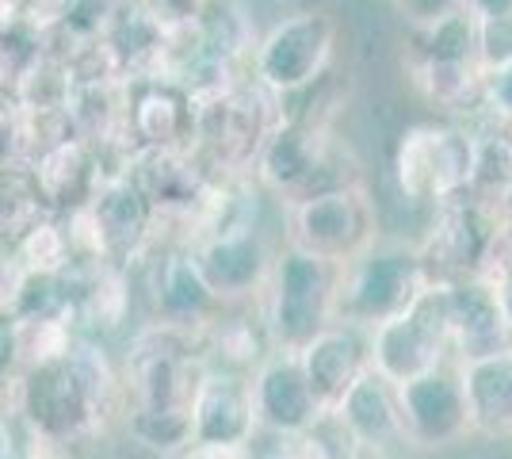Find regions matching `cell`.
<instances>
[{"instance_id":"cell-23","label":"cell","mask_w":512,"mask_h":459,"mask_svg":"<svg viewBox=\"0 0 512 459\" xmlns=\"http://www.w3.org/2000/svg\"><path fill=\"white\" fill-rule=\"evenodd\" d=\"M65 280L73 291V318L92 333L123 329L134 306L130 272L111 261H73L65 268Z\"/></svg>"},{"instance_id":"cell-3","label":"cell","mask_w":512,"mask_h":459,"mask_svg":"<svg viewBox=\"0 0 512 459\" xmlns=\"http://www.w3.org/2000/svg\"><path fill=\"white\" fill-rule=\"evenodd\" d=\"M260 188H268L283 207H295L306 199L363 184L352 157L333 138V127L310 119H279L264 150L253 165Z\"/></svg>"},{"instance_id":"cell-8","label":"cell","mask_w":512,"mask_h":459,"mask_svg":"<svg viewBox=\"0 0 512 459\" xmlns=\"http://www.w3.org/2000/svg\"><path fill=\"white\" fill-rule=\"evenodd\" d=\"M341 23L329 8L291 12L253 46V81L272 96H299L333 69Z\"/></svg>"},{"instance_id":"cell-22","label":"cell","mask_w":512,"mask_h":459,"mask_svg":"<svg viewBox=\"0 0 512 459\" xmlns=\"http://www.w3.org/2000/svg\"><path fill=\"white\" fill-rule=\"evenodd\" d=\"M192 100L176 81H142L130 92L127 127L138 150H188L192 142Z\"/></svg>"},{"instance_id":"cell-14","label":"cell","mask_w":512,"mask_h":459,"mask_svg":"<svg viewBox=\"0 0 512 459\" xmlns=\"http://www.w3.org/2000/svg\"><path fill=\"white\" fill-rule=\"evenodd\" d=\"M88 211H92L96 234H100L104 261L130 272L150 257L157 215L130 173H104L96 196L88 199Z\"/></svg>"},{"instance_id":"cell-30","label":"cell","mask_w":512,"mask_h":459,"mask_svg":"<svg viewBox=\"0 0 512 459\" xmlns=\"http://www.w3.org/2000/svg\"><path fill=\"white\" fill-rule=\"evenodd\" d=\"M127 433L150 452L180 456L192 444V414H180V410H127Z\"/></svg>"},{"instance_id":"cell-35","label":"cell","mask_w":512,"mask_h":459,"mask_svg":"<svg viewBox=\"0 0 512 459\" xmlns=\"http://www.w3.org/2000/svg\"><path fill=\"white\" fill-rule=\"evenodd\" d=\"M35 54H39V50L20 43L16 35H0V92H4V96L16 92V85H20V77L27 73Z\"/></svg>"},{"instance_id":"cell-37","label":"cell","mask_w":512,"mask_h":459,"mask_svg":"<svg viewBox=\"0 0 512 459\" xmlns=\"http://www.w3.org/2000/svg\"><path fill=\"white\" fill-rule=\"evenodd\" d=\"M249 452H237V448H207V444H188L180 456L172 459H245Z\"/></svg>"},{"instance_id":"cell-33","label":"cell","mask_w":512,"mask_h":459,"mask_svg":"<svg viewBox=\"0 0 512 459\" xmlns=\"http://www.w3.org/2000/svg\"><path fill=\"white\" fill-rule=\"evenodd\" d=\"M482 108L490 111L493 123L512 131V62L482 73Z\"/></svg>"},{"instance_id":"cell-6","label":"cell","mask_w":512,"mask_h":459,"mask_svg":"<svg viewBox=\"0 0 512 459\" xmlns=\"http://www.w3.org/2000/svg\"><path fill=\"white\" fill-rule=\"evenodd\" d=\"M428 287L417 245L406 238H379L367 253L341 268L337 284V322L375 329L406 314L413 299Z\"/></svg>"},{"instance_id":"cell-39","label":"cell","mask_w":512,"mask_h":459,"mask_svg":"<svg viewBox=\"0 0 512 459\" xmlns=\"http://www.w3.org/2000/svg\"><path fill=\"white\" fill-rule=\"evenodd\" d=\"M4 169H8V165H4Z\"/></svg>"},{"instance_id":"cell-29","label":"cell","mask_w":512,"mask_h":459,"mask_svg":"<svg viewBox=\"0 0 512 459\" xmlns=\"http://www.w3.org/2000/svg\"><path fill=\"white\" fill-rule=\"evenodd\" d=\"M12 257H16V268L20 272H65L73 264V249H69V238H65L62 219L46 215L43 222H35L27 234H23L16 245H12Z\"/></svg>"},{"instance_id":"cell-31","label":"cell","mask_w":512,"mask_h":459,"mask_svg":"<svg viewBox=\"0 0 512 459\" xmlns=\"http://www.w3.org/2000/svg\"><path fill=\"white\" fill-rule=\"evenodd\" d=\"M291 448L299 459H363L360 440L352 437L337 410H321L306 433L291 437Z\"/></svg>"},{"instance_id":"cell-36","label":"cell","mask_w":512,"mask_h":459,"mask_svg":"<svg viewBox=\"0 0 512 459\" xmlns=\"http://www.w3.org/2000/svg\"><path fill=\"white\" fill-rule=\"evenodd\" d=\"M23 402V372L20 368H0V421H20Z\"/></svg>"},{"instance_id":"cell-27","label":"cell","mask_w":512,"mask_h":459,"mask_svg":"<svg viewBox=\"0 0 512 459\" xmlns=\"http://www.w3.org/2000/svg\"><path fill=\"white\" fill-rule=\"evenodd\" d=\"M50 211L39 199V188L27 173V165H8L0 169V245H16V241L35 226L43 222Z\"/></svg>"},{"instance_id":"cell-16","label":"cell","mask_w":512,"mask_h":459,"mask_svg":"<svg viewBox=\"0 0 512 459\" xmlns=\"http://www.w3.org/2000/svg\"><path fill=\"white\" fill-rule=\"evenodd\" d=\"M260 437L249 375L207 368L192 398V444L249 452Z\"/></svg>"},{"instance_id":"cell-24","label":"cell","mask_w":512,"mask_h":459,"mask_svg":"<svg viewBox=\"0 0 512 459\" xmlns=\"http://www.w3.org/2000/svg\"><path fill=\"white\" fill-rule=\"evenodd\" d=\"M459 375L467 394L470 437L497 444L512 440V352L459 364Z\"/></svg>"},{"instance_id":"cell-18","label":"cell","mask_w":512,"mask_h":459,"mask_svg":"<svg viewBox=\"0 0 512 459\" xmlns=\"http://www.w3.org/2000/svg\"><path fill=\"white\" fill-rule=\"evenodd\" d=\"M253 406H256V425L260 433L279 440H291L306 433L314 421H318L321 406L295 352H272L253 375Z\"/></svg>"},{"instance_id":"cell-9","label":"cell","mask_w":512,"mask_h":459,"mask_svg":"<svg viewBox=\"0 0 512 459\" xmlns=\"http://www.w3.org/2000/svg\"><path fill=\"white\" fill-rule=\"evenodd\" d=\"M383 238L379 207L367 192V184H348L321 196L287 207V241L291 249H302L318 261L344 268L360 253H367Z\"/></svg>"},{"instance_id":"cell-4","label":"cell","mask_w":512,"mask_h":459,"mask_svg":"<svg viewBox=\"0 0 512 459\" xmlns=\"http://www.w3.org/2000/svg\"><path fill=\"white\" fill-rule=\"evenodd\" d=\"M279 123V96L249 77L226 96L195 104L192 142L195 161L211 180H241L256 165L268 134Z\"/></svg>"},{"instance_id":"cell-28","label":"cell","mask_w":512,"mask_h":459,"mask_svg":"<svg viewBox=\"0 0 512 459\" xmlns=\"http://www.w3.org/2000/svg\"><path fill=\"white\" fill-rule=\"evenodd\" d=\"M77 341V322L73 318H27L16 322V368L31 372L69 356Z\"/></svg>"},{"instance_id":"cell-34","label":"cell","mask_w":512,"mask_h":459,"mask_svg":"<svg viewBox=\"0 0 512 459\" xmlns=\"http://www.w3.org/2000/svg\"><path fill=\"white\" fill-rule=\"evenodd\" d=\"M482 280H490V287L497 291V299H501L512 322V226L493 245V257L486 264V272H482Z\"/></svg>"},{"instance_id":"cell-15","label":"cell","mask_w":512,"mask_h":459,"mask_svg":"<svg viewBox=\"0 0 512 459\" xmlns=\"http://www.w3.org/2000/svg\"><path fill=\"white\" fill-rule=\"evenodd\" d=\"M444 310H448V349L455 364L512 352V322L490 280L478 276V280L444 284Z\"/></svg>"},{"instance_id":"cell-7","label":"cell","mask_w":512,"mask_h":459,"mask_svg":"<svg viewBox=\"0 0 512 459\" xmlns=\"http://www.w3.org/2000/svg\"><path fill=\"white\" fill-rule=\"evenodd\" d=\"M474 169V131L455 119L409 123L394 142V180L413 207H440L463 196Z\"/></svg>"},{"instance_id":"cell-12","label":"cell","mask_w":512,"mask_h":459,"mask_svg":"<svg viewBox=\"0 0 512 459\" xmlns=\"http://www.w3.org/2000/svg\"><path fill=\"white\" fill-rule=\"evenodd\" d=\"M188 249H192L199 276H203L207 291L218 299V306H253L264 299L276 249L264 241L256 222L214 230Z\"/></svg>"},{"instance_id":"cell-1","label":"cell","mask_w":512,"mask_h":459,"mask_svg":"<svg viewBox=\"0 0 512 459\" xmlns=\"http://www.w3.org/2000/svg\"><path fill=\"white\" fill-rule=\"evenodd\" d=\"M123 402V375L115 372L92 337H77L69 356L23 372L20 425L58 440L81 444L96 437L107 414H115Z\"/></svg>"},{"instance_id":"cell-26","label":"cell","mask_w":512,"mask_h":459,"mask_svg":"<svg viewBox=\"0 0 512 459\" xmlns=\"http://www.w3.org/2000/svg\"><path fill=\"white\" fill-rule=\"evenodd\" d=\"M463 196L482 203L486 211L512 222V131L501 123H490L482 134H474V169Z\"/></svg>"},{"instance_id":"cell-21","label":"cell","mask_w":512,"mask_h":459,"mask_svg":"<svg viewBox=\"0 0 512 459\" xmlns=\"http://www.w3.org/2000/svg\"><path fill=\"white\" fill-rule=\"evenodd\" d=\"M337 414L352 429V437L360 440L363 456L375 452V459H383L394 448H406V429H402V414H398V391L375 368H367L348 387V394L337 402Z\"/></svg>"},{"instance_id":"cell-17","label":"cell","mask_w":512,"mask_h":459,"mask_svg":"<svg viewBox=\"0 0 512 459\" xmlns=\"http://www.w3.org/2000/svg\"><path fill=\"white\" fill-rule=\"evenodd\" d=\"M142 264H146V291H150L153 322H169V326L203 333L222 314L218 299L207 291L203 276H199V264H195L188 245L153 253L150 261Z\"/></svg>"},{"instance_id":"cell-20","label":"cell","mask_w":512,"mask_h":459,"mask_svg":"<svg viewBox=\"0 0 512 459\" xmlns=\"http://www.w3.org/2000/svg\"><path fill=\"white\" fill-rule=\"evenodd\" d=\"M295 356H299L302 375H306V383H310L321 410H337V402L348 394V387L371 368L367 333L356 326H344V322L325 326Z\"/></svg>"},{"instance_id":"cell-25","label":"cell","mask_w":512,"mask_h":459,"mask_svg":"<svg viewBox=\"0 0 512 459\" xmlns=\"http://www.w3.org/2000/svg\"><path fill=\"white\" fill-rule=\"evenodd\" d=\"M203 352L211 368L253 375L276 349L264 326V314H253L249 306H222V314L203 333Z\"/></svg>"},{"instance_id":"cell-19","label":"cell","mask_w":512,"mask_h":459,"mask_svg":"<svg viewBox=\"0 0 512 459\" xmlns=\"http://www.w3.org/2000/svg\"><path fill=\"white\" fill-rule=\"evenodd\" d=\"M27 173L39 188V199L50 215H69L77 207H85L88 199L96 196L100 180H104V165H100V153L96 146H88L85 138L69 134L62 142L46 146Z\"/></svg>"},{"instance_id":"cell-2","label":"cell","mask_w":512,"mask_h":459,"mask_svg":"<svg viewBox=\"0 0 512 459\" xmlns=\"http://www.w3.org/2000/svg\"><path fill=\"white\" fill-rule=\"evenodd\" d=\"M409 85L425 104L459 115L482 104V62H478V20L467 4L440 20L409 23L406 35Z\"/></svg>"},{"instance_id":"cell-10","label":"cell","mask_w":512,"mask_h":459,"mask_svg":"<svg viewBox=\"0 0 512 459\" xmlns=\"http://www.w3.org/2000/svg\"><path fill=\"white\" fill-rule=\"evenodd\" d=\"M512 222L486 211L470 196H455L440 207H432L428 230L413 241L417 257L425 264L428 284H459V280H478L493 257L497 238Z\"/></svg>"},{"instance_id":"cell-11","label":"cell","mask_w":512,"mask_h":459,"mask_svg":"<svg viewBox=\"0 0 512 459\" xmlns=\"http://www.w3.org/2000/svg\"><path fill=\"white\" fill-rule=\"evenodd\" d=\"M367 356H371V368L394 387L448 364L451 349L444 284H428L406 314L367 329Z\"/></svg>"},{"instance_id":"cell-5","label":"cell","mask_w":512,"mask_h":459,"mask_svg":"<svg viewBox=\"0 0 512 459\" xmlns=\"http://www.w3.org/2000/svg\"><path fill=\"white\" fill-rule=\"evenodd\" d=\"M337 284L341 268L318 261L302 249H276L272 276L260 299V314L276 352H299L325 326L337 322Z\"/></svg>"},{"instance_id":"cell-38","label":"cell","mask_w":512,"mask_h":459,"mask_svg":"<svg viewBox=\"0 0 512 459\" xmlns=\"http://www.w3.org/2000/svg\"><path fill=\"white\" fill-rule=\"evenodd\" d=\"M279 440V437H276ZM260 459H299L295 456V448H291V440H279L276 448H272V452H264V456Z\"/></svg>"},{"instance_id":"cell-32","label":"cell","mask_w":512,"mask_h":459,"mask_svg":"<svg viewBox=\"0 0 512 459\" xmlns=\"http://www.w3.org/2000/svg\"><path fill=\"white\" fill-rule=\"evenodd\" d=\"M478 62H482V73L512 62V16L478 20Z\"/></svg>"},{"instance_id":"cell-13","label":"cell","mask_w":512,"mask_h":459,"mask_svg":"<svg viewBox=\"0 0 512 459\" xmlns=\"http://www.w3.org/2000/svg\"><path fill=\"white\" fill-rule=\"evenodd\" d=\"M394 391H398L406 444L440 452V448H455L470 437L467 394H463V375H459L455 360L409 379Z\"/></svg>"}]
</instances>
